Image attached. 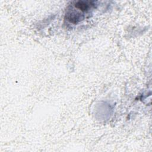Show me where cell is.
I'll list each match as a JSON object with an SVG mask.
<instances>
[{"mask_svg": "<svg viewBox=\"0 0 152 152\" xmlns=\"http://www.w3.org/2000/svg\"><path fill=\"white\" fill-rule=\"evenodd\" d=\"M92 1H79L75 2L74 7L81 10V11H86L88 10L94 4Z\"/></svg>", "mask_w": 152, "mask_h": 152, "instance_id": "cell-1", "label": "cell"}]
</instances>
